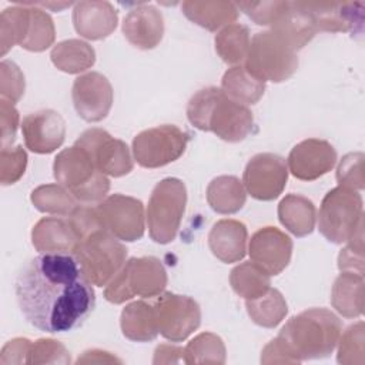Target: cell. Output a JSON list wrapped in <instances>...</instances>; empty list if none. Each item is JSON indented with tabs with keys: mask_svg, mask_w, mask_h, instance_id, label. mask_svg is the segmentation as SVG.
Listing matches in <instances>:
<instances>
[{
	"mask_svg": "<svg viewBox=\"0 0 365 365\" xmlns=\"http://www.w3.org/2000/svg\"><path fill=\"white\" fill-rule=\"evenodd\" d=\"M339 271L364 274V225L346 241V245L338 255Z\"/></svg>",
	"mask_w": 365,
	"mask_h": 365,
	"instance_id": "f6af8a7d",
	"label": "cell"
},
{
	"mask_svg": "<svg viewBox=\"0 0 365 365\" xmlns=\"http://www.w3.org/2000/svg\"><path fill=\"white\" fill-rule=\"evenodd\" d=\"M167 271L155 257H133L106 285L104 298L111 304H124L134 297L154 298L167 287Z\"/></svg>",
	"mask_w": 365,
	"mask_h": 365,
	"instance_id": "5b68a950",
	"label": "cell"
},
{
	"mask_svg": "<svg viewBox=\"0 0 365 365\" xmlns=\"http://www.w3.org/2000/svg\"><path fill=\"white\" fill-rule=\"evenodd\" d=\"M221 90L231 100L248 107L261 100L265 83L251 76L244 66H232L222 76Z\"/></svg>",
	"mask_w": 365,
	"mask_h": 365,
	"instance_id": "4dcf8cb0",
	"label": "cell"
},
{
	"mask_svg": "<svg viewBox=\"0 0 365 365\" xmlns=\"http://www.w3.org/2000/svg\"><path fill=\"white\" fill-rule=\"evenodd\" d=\"M104 362H121L117 356L111 355L107 351L101 349H90L83 352V355L77 359V364H104Z\"/></svg>",
	"mask_w": 365,
	"mask_h": 365,
	"instance_id": "681fc988",
	"label": "cell"
},
{
	"mask_svg": "<svg viewBox=\"0 0 365 365\" xmlns=\"http://www.w3.org/2000/svg\"><path fill=\"white\" fill-rule=\"evenodd\" d=\"M51 63L67 74H80L96 63L94 48L78 38H68L57 43L50 53Z\"/></svg>",
	"mask_w": 365,
	"mask_h": 365,
	"instance_id": "f546056e",
	"label": "cell"
},
{
	"mask_svg": "<svg viewBox=\"0 0 365 365\" xmlns=\"http://www.w3.org/2000/svg\"><path fill=\"white\" fill-rule=\"evenodd\" d=\"M250 43V30L247 26L240 23L222 27L214 38L217 54L224 63L232 66H240V63L245 60Z\"/></svg>",
	"mask_w": 365,
	"mask_h": 365,
	"instance_id": "836d02e7",
	"label": "cell"
},
{
	"mask_svg": "<svg viewBox=\"0 0 365 365\" xmlns=\"http://www.w3.org/2000/svg\"><path fill=\"white\" fill-rule=\"evenodd\" d=\"M187 118L195 128L211 131L228 143L245 140L254 128L251 110L218 87L198 90L187 104Z\"/></svg>",
	"mask_w": 365,
	"mask_h": 365,
	"instance_id": "3957f363",
	"label": "cell"
},
{
	"mask_svg": "<svg viewBox=\"0 0 365 365\" xmlns=\"http://www.w3.org/2000/svg\"><path fill=\"white\" fill-rule=\"evenodd\" d=\"M121 29L130 44L140 50H153L163 40L164 17L155 6L141 3L125 14Z\"/></svg>",
	"mask_w": 365,
	"mask_h": 365,
	"instance_id": "ffe728a7",
	"label": "cell"
},
{
	"mask_svg": "<svg viewBox=\"0 0 365 365\" xmlns=\"http://www.w3.org/2000/svg\"><path fill=\"white\" fill-rule=\"evenodd\" d=\"M74 144L83 147L96 167L106 175L117 178L127 175L134 168L128 145L103 128L86 130Z\"/></svg>",
	"mask_w": 365,
	"mask_h": 365,
	"instance_id": "4fadbf2b",
	"label": "cell"
},
{
	"mask_svg": "<svg viewBox=\"0 0 365 365\" xmlns=\"http://www.w3.org/2000/svg\"><path fill=\"white\" fill-rule=\"evenodd\" d=\"M364 284V274L341 271L331 291V304L338 314L345 318H358L362 315Z\"/></svg>",
	"mask_w": 365,
	"mask_h": 365,
	"instance_id": "4316f807",
	"label": "cell"
},
{
	"mask_svg": "<svg viewBox=\"0 0 365 365\" xmlns=\"http://www.w3.org/2000/svg\"><path fill=\"white\" fill-rule=\"evenodd\" d=\"M227 349L222 339L212 332H201L184 348V364H225Z\"/></svg>",
	"mask_w": 365,
	"mask_h": 365,
	"instance_id": "74e56055",
	"label": "cell"
},
{
	"mask_svg": "<svg viewBox=\"0 0 365 365\" xmlns=\"http://www.w3.org/2000/svg\"><path fill=\"white\" fill-rule=\"evenodd\" d=\"M71 98L77 114L88 121L98 123L104 120L113 106L114 91L111 83L98 71L80 74L71 88Z\"/></svg>",
	"mask_w": 365,
	"mask_h": 365,
	"instance_id": "9a60e30c",
	"label": "cell"
},
{
	"mask_svg": "<svg viewBox=\"0 0 365 365\" xmlns=\"http://www.w3.org/2000/svg\"><path fill=\"white\" fill-rule=\"evenodd\" d=\"M87 279L96 287H106L125 264V245L100 228L80 240L71 252Z\"/></svg>",
	"mask_w": 365,
	"mask_h": 365,
	"instance_id": "52a82bcc",
	"label": "cell"
},
{
	"mask_svg": "<svg viewBox=\"0 0 365 365\" xmlns=\"http://www.w3.org/2000/svg\"><path fill=\"white\" fill-rule=\"evenodd\" d=\"M271 29L284 37L295 51L301 50L318 33L304 1H288V7Z\"/></svg>",
	"mask_w": 365,
	"mask_h": 365,
	"instance_id": "cb8c5ba5",
	"label": "cell"
},
{
	"mask_svg": "<svg viewBox=\"0 0 365 365\" xmlns=\"http://www.w3.org/2000/svg\"><path fill=\"white\" fill-rule=\"evenodd\" d=\"M247 201V190L235 175H218L207 187V202L218 214H235Z\"/></svg>",
	"mask_w": 365,
	"mask_h": 365,
	"instance_id": "f1b7e54d",
	"label": "cell"
},
{
	"mask_svg": "<svg viewBox=\"0 0 365 365\" xmlns=\"http://www.w3.org/2000/svg\"><path fill=\"white\" fill-rule=\"evenodd\" d=\"M184 362V348L170 344H161L154 351L153 364H175Z\"/></svg>",
	"mask_w": 365,
	"mask_h": 365,
	"instance_id": "c3c4849f",
	"label": "cell"
},
{
	"mask_svg": "<svg viewBox=\"0 0 365 365\" xmlns=\"http://www.w3.org/2000/svg\"><path fill=\"white\" fill-rule=\"evenodd\" d=\"M279 222L295 237L309 235L317 222L314 202L299 194H288L278 204Z\"/></svg>",
	"mask_w": 365,
	"mask_h": 365,
	"instance_id": "83f0119b",
	"label": "cell"
},
{
	"mask_svg": "<svg viewBox=\"0 0 365 365\" xmlns=\"http://www.w3.org/2000/svg\"><path fill=\"white\" fill-rule=\"evenodd\" d=\"M14 292L24 318L50 334L80 327L96 307L93 284L71 252L40 254L27 261Z\"/></svg>",
	"mask_w": 365,
	"mask_h": 365,
	"instance_id": "6da1fadb",
	"label": "cell"
},
{
	"mask_svg": "<svg viewBox=\"0 0 365 365\" xmlns=\"http://www.w3.org/2000/svg\"><path fill=\"white\" fill-rule=\"evenodd\" d=\"M31 341L27 338H14L9 341L0 355V364L1 365H20V364H29V354L31 348Z\"/></svg>",
	"mask_w": 365,
	"mask_h": 365,
	"instance_id": "7dc6e473",
	"label": "cell"
},
{
	"mask_svg": "<svg viewBox=\"0 0 365 365\" xmlns=\"http://www.w3.org/2000/svg\"><path fill=\"white\" fill-rule=\"evenodd\" d=\"M185 205L187 188L180 178L168 177L155 184L145 211L148 234L154 242L168 244L175 240Z\"/></svg>",
	"mask_w": 365,
	"mask_h": 365,
	"instance_id": "ba28073f",
	"label": "cell"
},
{
	"mask_svg": "<svg viewBox=\"0 0 365 365\" xmlns=\"http://www.w3.org/2000/svg\"><path fill=\"white\" fill-rule=\"evenodd\" d=\"M71 356L67 348L51 338H40L31 344L29 364H70Z\"/></svg>",
	"mask_w": 365,
	"mask_h": 365,
	"instance_id": "b9f144b4",
	"label": "cell"
},
{
	"mask_svg": "<svg viewBox=\"0 0 365 365\" xmlns=\"http://www.w3.org/2000/svg\"><path fill=\"white\" fill-rule=\"evenodd\" d=\"M118 13L110 1H78L73 9L74 30L87 40H103L117 27Z\"/></svg>",
	"mask_w": 365,
	"mask_h": 365,
	"instance_id": "44dd1931",
	"label": "cell"
},
{
	"mask_svg": "<svg viewBox=\"0 0 365 365\" xmlns=\"http://www.w3.org/2000/svg\"><path fill=\"white\" fill-rule=\"evenodd\" d=\"M288 181L287 161L274 153L255 154L245 165L242 184L247 192L259 201L278 198Z\"/></svg>",
	"mask_w": 365,
	"mask_h": 365,
	"instance_id": "5bb4252c",
	"label": "cell"
},
{
	"mask_svg": "<svg viewBox=\"0 0 365 365\" xmlns=\"http://www.w3.org/2000/svg\"><path fill=\"white\" fill-rule=\"evenodd\" d=\"M26 147L36 154L56 151L66 138V121L60 113L46 108L27 114L21 121Z\"/></svg>",
	"mask_w": 365,
	"mask_h": 365,
	"instance_id": "d6986e66",
	"label": "cell"
},
{
	"mask_svg": "<svg viewBox=\"0 0 365 365\" xmlns=\"http://www.w3.org/2000/svg\"><path fill=\"white\" fill-rule=\"evenodd\" d=\"M247 227L238 220H220L208 234V247L214 257L225 264L238 262L247 254Z\"/></svg>",
	"mask_w": 365,
	"mask_h": 365,
	"instance_id": "603a6c76",
	"label": "cell"
},
{
	"mask_svg": "<svg viewBox=\"0 0 365 365\" xmlns=\"http://www.w3.org/2000/svg\"><path fill=\"white\" fill-rule=\"evenodd\" d=\"M158 332L171 342L187 339L201 324V309L187 295L161 292L153 301Z\"/></svg>",
	"mask_w": 365,
	"mask_h": 365,
	"instance_id": "8fae6325",
	"label": "cell"
},
{
	"mask_svg": "<svg viewBox=\"0 0 365 365\" xmlns=\"http://www.w3.org/2000/svg\"><path fill=\"white\" fill-rule=\"evenodd\" d=\"M120 327L123 335L134 342H150L157 338L158 327L153 302L134 301L121 311Z\"/></svg>",
	"mask_w": 365,
	"mask_h": 365,
	"instance_id": "484cf974",
	"label": "cell"
},
{
	"mask_svg": "<svg viewBox=\"0 0 365 365\" xmlns=\"http://www.w3.org/2000/svg\"><path fill=\"white\" fill-rule=\"evenodd\" d=\"M292 240L275 227L255 231L248 244L251 261L262 267L269 275L281 274L292 257Z\"/></svg>",
	"mask_w": 365,
	"mask_h": 365,
	"instance_id": "ac0fdd59",
	"label": "cell"
},
{
	"mask_svg": "<svg viewBox=\"0 0 365 365\" xmlns=\"http://www.w3.org/2000/svg\"><path fill=\"white\" fill-rule=\"evenodd\" d=\"M190 141V134L173 124H163L138 133L133 140V155L144 168H160L178 160Z\"/></svg>",
	"mask_w": 365,
	"mask_h": 365,
	"instance_id": "30bf717a",
	"label": "cell"
},
{
	"mask_svg": "<svg viewBox=\"0 0 365 365\" xmlns=\"http://www.w3.org/2000/svg\"><path fill=\"white\" fill-rule=\"evenodd\" d=\"M30 200L36 210L54 215H70L80 204L61 184H43L31 191Z\"/></svg>",
	"mask_w": 365,
	"mask_h": 365,
	"instance_id": "e575fe53",
	"label": "cell"
},
{
	"mask_svg": "<svg viewBox=\"0 0 365 365\" xmlns=\"http://www.w3.org/2000/svg\"><path fill=\"white\" fill-rule=\"evenodd\" d=\"M245 308L251 321L262 328L278 327L288 314L287 301L277 288H269L258 298L245 299Z\"/></svg>",
	"mask_w": 365,
	"mask_h": 365,
	"instance_id": "1f68e13d",
	"label": "cell"
},
{
	"mask_svg": "<svg viewBox=\"0 0 365 365\" xmlns=\"http://www.w3.org/2000/svg\"><path fill=\"white\" fill-rule=\"evenodd\" d=\"M235 4L255 24L271 27L288 7V1H240Z\"/></svg>",
	"mask_w": 365,
	"mask_h": 365,
	"instance_id": "7bdbcfd3",
	"label": "cell"
},
{
	"mask_svg": "<svg viewBox=\"0 0 365 365\" xmlns=\"http://www.w3.org/2000/svg\"><path fill=\"white\" fill-rule=\"evenodd\" d=\"M24 4L30 7V21H29L27 34L23 43L20 44V47L34 53L44 51L50 46H53L56 38V29H54L53 19L50 17L48 13H46V10L34 6L33 3L27 1Z\"/></svg>",
	"mask_w": 365,
	"mask_h": 365,
	"instance_id": "8d00e7d4",
	"label": "cell"
},
{
	"mask_svg": "<svg viewBox=\"0 0 365 365\" xmlns=\"http://www.w3.org/2000/svg\"><path fill=\"white\" fill-rule=\"evenodd\" d=\"M244 67L264 83H282L297 71L298 56L289 43L271 29L254 34Z\"/></svg>",
	"mask_w": 365,
	"mask_h": 365,
	"instance_id": "8992f818",
	"label": "cell"
},
{
	"mask_svg": "<svg viewBox=\"0 0 365 365\" xmlns=\"http://www.w3.org/2000/svg\"><path fill=\"white\" fill-rule=\"evenodd\" d=\"M53 175L81 204H98L110 190L108 177L96 167L88 153L77 144L61 150L56 155Z\"/></svg>",
	"mask_w": 365,
	"mask_h": 365,
	"instance_id": "277c9868",
	"label": "cell"
},
{
	"mask_svg": "<svg viewBox=\"0 0 365 365\" xmlns=\"http://www.w3.org/2000/svg\"><path fill=\"white\" fill-rule=\"evenodd\" d=\"M30 7L24 3L7 7L0 14V47L4 56L14 44H21L29 29Z\"/></svg>",
	"mask_w": 365,
	"mask_h": 365,
	"instance_id": "d590c367",
	"label": "cell"
},
{
	"mask_svg": "<svg viewBox=\"0 0 365 365\" xmlns=\"http://www.w3.org/2000/svg\"><path fill=\"white\" fill-rule=\"evenodd\" d=\"M20 123L19 111L16 110L14 104L9 100H0V125H1V148L10 147L17 134Z\"/></svg>",
	"mask_w": 365,
	"mask_h": 365,
	"instance_id": "bcb514c9",
	"label": "cell"
},
{
	"mask_svg": "<svg viewBox=\"0 0 365 365\" xmlns=\"http://www.w3.org/2000/svg\"><path fill=\"white\" fill-rule=\"evenodd\" d=\"M230 284L238 297L254 299L271 288V275L254 261H247L232 268Z\"/></svg>",
	"mask_w": 365,
	"mask_h": 365,
	"instance_id": "d6a6232c",
	"label": "cell"
},
{
	"mask_svg": "<svg viewBox=\"0 0 365 365\" xmlns=\"http://www.w3.org/2000/svg\"><path fill=\"white\" fill-rule=\"evenodd\" d=\"M318 31L361 34L364 29V1H304Z\"/></svg>",
	"mask_w": 365,
	"mask_h": 365,
	"instance_id": "e0dca14e",
	"label": "cell"
},
{
	"mask_svg": "<svg viewBox=\"0 0 365 365\" xmlns=\"http://www.w3.org/2000/svg\"><path fill=\"white\" fill-rule=\"evenodd\" d=\"M103 230L120 241L133 242L140 240L145 231V211L140 200L111 194L96 205Z\"/></svg>",
	"mask_w": 365,
	"mask_h": 365,
	"instance_id": "7c38bea8",
	"label": "cell"
},
{
	"mask_svg": "<svg viewBox=\"0 0 365 365\" xmlns=\"http://www.w3.org/2000/svg\"><path fill=\"white\" fill-rule=\"evenodd\" d=\"M319 232L334 244L346 242L364 225V202L358 191L345 187L329 190L318 212Z\"/></svg>",
	"mask_w": 365,
	"mask_h": 365,
	"instance_id": "9c48e42d",
	"label": "cell"
},
{
	"mask_svg": "<svg viewBox=\"0 0 365 365\" xmlns=\"http://www.w3.org/2000/svg\"><path fill=\"white\" fill-rule=\"evenodd\" d=\"M365 327L362 321L349 325L345 332H341L338 339L336 361L342 365H364L365 364Z\"/></svg>",
	"mask_w": 365,
	"mask_h": 365,
	"instance_id": "f35d334b",
	"label": "cell"
},
{
	"mask_svg": "<svg viewBox=\"0 0 365 365\" xmlns=\"http://www.w3.org/2000/svg\"><path fill=\"white\" fill-rule=\"evenodd\" d=\"M342 332L339 318L327 308H309L289 318L261 352V364H299L329 356Z\"/></svg>",
	"mask_w": 365,
	"mask_h": 365,
	"instance_id": "7a4b0ae2",
	"label": "cell"
},
{
	"mask_svg": "<svg viewBox=\"0 0 365 365\" xmlns=\"http://www.w3.org/2000/svg\"><path fill=\"white\" fill-rule=\"evenodd\" d=\"M181 10L190 21L208 31H217L232 24L240 11L235 3L221 0H187L181 4Z\"/></svg>",
	"mask_w": 365,
	"mask_h": 365,
	"instance_id": "d4e9b609",
	"label": "cell"
},
{
	"mask_svg": "<svg viewBox=\"0 0 365 365\" xmlns=\"http://www.w3.org/2000/svg\"><path fill=\"white\" fill-rule=\"evenodd\" d=\"M26 81L20 67L10 60L0 63V93L1 98L16 104L24 94Z\"/></svg>",
	"mask_w": 365,
	"mask_h": 365,
	"instance_id": "ee69618b",
	"label": "cell"
},
{
	"mask_svg": "<svg viewBox=\"0 0 365 365\" xmlns=\"http://www.w3.org/2000/svg\"><path fill=\"white\" fill-rule=\"evenodd\" d=\"M336 164L334 145L321 138H307L288 154V171L298 180L314 181L328 174Z\"/></svg>",
	"mask_w": 365,
	"mask_h": 365,
	"instance_id": "2e32d148",
	"label": "cell"
},
{
	"mask_svg": "<svg viewBox=\"0 0 365 365\" xmlns=\"http://www.w3.org/2000/svg\"><path fill=\"white\" fill-rule=\"evenodd\" d=\"M364 153L355 151L345 154L336 167V181L341 187L349 190H364L365 173H364Z\"/></svg>",
	"mask_w": 365,
	"mask_h": 365,
	"instance_id": "ab89813d",
	"label": "cell"
},
{
	"mask_svg": "<svg viewBox=\"0 0 365 365\" xmlns=\"http://www.w3.org/2000/svg\"><path fill=\"white\" fill-rule=\"evenodd\" d=\"M31 242L40 254L73 252L80 235L68 217H44L33 227Z\"/></svg>",
	"mask_w": 365,
	"mask_h": 365,
	"instance_id": "7402d4cb",
	"label": "cell"
},
{
	"mask_svg": "<svg viewBox=\"0 0 365 365\" xmlns=\"http://www.w3.org/2000/svg\"><path fill=\"white\" fill-rule=\"evenodd\" d=\"M27 167V153L21 145L4 147L0 151V182L10 185L17 182Z\"/></svg>",
	"mask_w": 365,
	"mask_h": 365,
	"instance_id": "60d3db41",
	"label": "cell"
}]
</instances>
